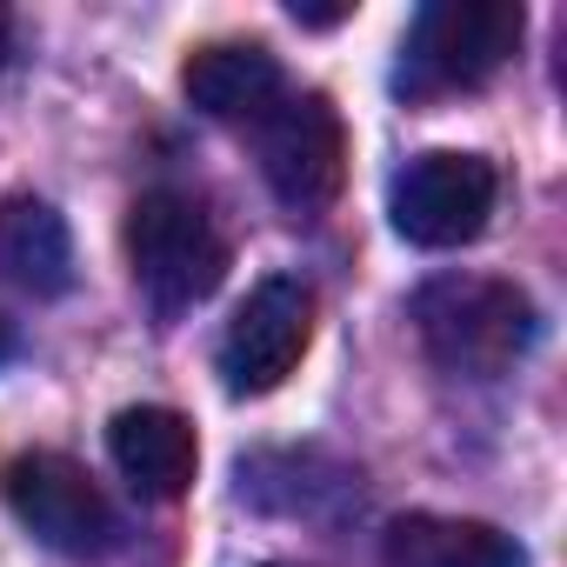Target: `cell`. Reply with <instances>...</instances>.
Masks as SVG:
<instances>
[{
    "label": "cell",
    "instance_id": "6da1fadb",
    "mask_svg": "<svg viewBox=\"0 0 567 567\" xmlns=\"http://www.w3.org/2000/svg\"><path fill=\"white\" fill-rule=\"evenodd\" d=\"M408 315H414V334H421L427 361L454 381L507 374L540 334L534 301L501 274H434L414 288Z\"/></svg>",
    "mask_w": 567,
    "mask_h": 567
},
{
    "label": "cell",
    "instance_id": "7a4b0ae2",
    "mask_svg": "<svg viewBox=\"0 0 567 567\" xmlns=\"http://www.w3.org/2000/svg\"><path fill=\"white\" fill-rule=\"evenodd\" d=\"M520 34H527L520 0H434V8H421L414 28H408L394 87L408 101L474 94L514 61Z\"/></svg>",
    "mask_w": 567,
    "mask_h": 567
},
{
    "label": "cell",
    "instance_id": "3957f363",
    "mask_svg": "<svg viewBox=\"0 0 567 567\" xmlns=\"http://www.w3.org/2000/svg\"><path fill=\"white\" fill-rule=\"evenodd\" d=\"M127 267H134V288L154 301V315H187L194 301H207L227 274V240L214 227V214L194 194L154 187L127 207Z\"/></svg>",
    "mask_w": 567,
    "mask_h": 567
},
{
    "label": "cell",
    "instance_id": "277c9868",
    "mask_svg": "<svg viewBox=\"0 0 567 567\" xmlns=\"http://www.w3.org/2000/svg\"><path fill=\"white\" fill-rule=\"evenodd\" d=\"M254 161L274 187L280 207H295V214H315L341 194L348 181V127L334 114L328 94H288L280 87V101H267L254 121Z\"/></svg>",
    "mask_w": 567,
    "mask_h": 567
},
{
    "label": "cell",
    "instance_id": "5b68a950",
    "mask_svg": "<svg viewBox=\"0 0 567 567\" xmlns=\"http://www.w3.org/2000/svg\"><path fill=\"white\" fill-rule=\"evenodd\" d=\"M0 501H8V514L54 554H107L121 540V514L101 494V481L81 461L54 454V447L14 454L0 467Z\"/></svg>",
    "mask_w": 567,
    "mask_h": 567
},
{
    "label": "cell",
    "instance_id": "8992f818",
    "mask_svg": "<svg viewBox=\"0 0 567 567\" xmlns=\"http://www.w3.org/2000/svg\"><path fill=\"white\" fill-rule=\"evenodd\" d=\"M308 341H315V295L301 288L295 274L260 280V288L240 301V315L227 321V334H220V354H214L220 388H227L234 401L274 394L280 381L301 368Z\"/></svg>",
    "mask_w": 567,
    "mask_h": 567
},
{
    "label": "cell",
    "instance_id": "52a82bcc",
    "mask_svg": "<svg viewBox=\"0 0 567 567\" xmlns=\"http://www.w3.org/2000/svg\"><path fill=\"white\" fill-rule=\"evenodd\" d=\"M494 167L481 154H461V147H434V154H414L401 174H394V234L414 240V247H467L487 214H494Z\"/></svg>",
    "mask_w": 567,
    "mask_h": 567
},
{
    "label": "cell",
    "instance_id": "ba28073f",
    "mask_svg": "<svg viewBox=\"0 0 567 567\" xmlns=\"http://www.w3.org/2000/svg\"><path fill=\"white\" fill-rule=\"evenodd\" d=\"M107 447H114V467L127 474V487L147 501H181L194 487L200 441H194L187 414H174V408H121L107 427Z\"/></svg>",
    "mask_w": 567,
    "mask_h": 567
},
{
    "label": "cell",
    "instance_id": "9c48e42d",
    "mask_svg": "<svg viewBox=\"0 0 567 567\" xmlns=\"http://www.w3.org/2000/svg\"><path fill=\"white\" fill-rule=\"evenodd\" d=\"M181 87L207 121H254L267 101H280V61L260 41H207L187 54Z\"/></svg>",
    "mask_w": 567,
    "mask_h": 567
},
{
    "label": "cell",
    "instance_id": "30bf717a",
    "mask_svg": "<svg viewBox=\"0 0 567 567\" xmlns=\"http://www.w3.org/2000/svg\"><path fill=\"white\" fill-rule=\"evenodd\" d=\"M381 560L388 567H527L514 534L461 514H401L381 540Z\"/></svg>",
    "mask_w": 567,
    "mask_h": 567
},
{
    "label": "cell",
    "instance_id": "8fae6325",
    "mask_svg": "<svg viewBox=\"0 0 567 567\" xmlns=\"http://www.w3.org/2000/svg\"><path fill=\"white\" fill-rule=\"evenodd\" d=\"M0 274L41 301L74 288V240L48 200H34V194L0 200Z\"/></svg>",
    "mask_w": 567,
    "mask_h": 567
},
{
    "label": "cell",
    "instance_id": "7c38bea8",
    "mask_svg": "<svg viewBox=\"0 0 567 567\" xmlns=\"http://www.w3.org/2000/svg\"><path fill=\"white\" fill-rule=\"evenodd\" d=\"M295 21L301 28H334V21H348V8H295Z\"/></svg>",
    "mask_w": 567,
    "mask_h": 567
},
{
    "label": "cell",
    "instance_id": "4fadbf2b",
    "mask_svg": "<svg viewBox=\"0 0 567 567\" xmlns=\"http://www.w3.org/2000/svg\"><path fill=\"white\" fill-rule=\"evenodd\" d=\"M8 41H14V21H8V8H0V68H8Z\"/></svg>",
    "mask_w": 567,
    "mask_h": 567
},
{
    "label": "cell",
    "instance_id": "5bb4252c",
    "mask_svg": "<svg viewBox=\"0 0 567 567\" xmlns=\"http://www.w3.org/2000/svg\"><path fill=\"white\" fill-rule=\"evenodd\" d=\"M0 361H8V328H0Z\"/></svg>",
    "mask_w": 567,
    "mask_h": 567
}]
</instances>
